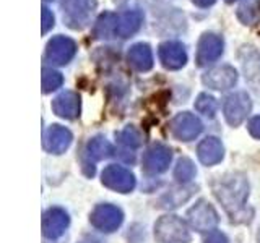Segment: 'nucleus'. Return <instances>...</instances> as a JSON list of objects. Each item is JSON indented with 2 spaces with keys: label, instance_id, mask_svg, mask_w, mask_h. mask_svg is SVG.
Returning <instances> with one entry per match:
<instances>
[{
  "label": "nucleus",
  "instance_id": "25",
  "mask_svg": "<svg viewBox=\"0 0 260 243\" xmlns=\"http://www.w3.org/2000/svg\"><path fill=\"white\" fill-rule=\"evenodd\" d=\"M195 109L207 117H213L216 113V101L208 94H200L195 101Z\"/></svg>",
  "mask_w": 260,
  "mask_h": 243
},
{
  "label": "nucleus",
  "instance_id": "1",
  "mask_svg": "<svg viewBox=\"0 0 260 243\" xmlns=\"http://www.w3.org/2000/svg\"><path fill=\"white\" fill-rule=\"evenodd\" d=\"M213 193L223 208L231 216L233 222L250 221L252 213H247L246 201L249 196V183L242 174H228L213 182Z\"/></svg>",
  "mask_w": 260,
  "mask_h": 243
},
{
  "label": "nucleus",
  "instance_id": "30",
  "mask_svg": "<svg viewBox=\"0 0 260 243\" xmlns=\"http://www.w3.org/2000/svg\"><path fill=\"white\" fill-rule=\"evenodd\" d=\"M226 2H234V0H226Z\"/></svg>",
  "mask_w": 260,
  "mask_h": 243
},
{
  "label": "nucleus",
  "instance_id": "22",
  "mask_svg": "<svg viewBox=\"0 0 260 243\" xmlns=\"http://www.w3.org/2000/svg\"><path fill=\"white\" fill-rule=\"evenodd\" d=\"M174 177H176V180L181 182V183L190 182L192 178L195 177V166H193V162L190 159H187V157L179 159L177 166L174 169Z\"/></svg>",
  "mask_w": 260,
  "mask_h": 243
},
{
  "label": "nucleus",
  "instance_id": "10",
  "mask_svg": "<svg viewBox=\"0 0 260 243\" xmlns=\"http://www.w3.org/2000/svg\"><path fill=\"white\" fill-rule=\"evenodd\" d=\"M77 52V44L70 37L55 36L47 43L46 59L54 65H67Z\"/></svg>",
  "mask_w": 260,
  "mask_h": 243
},
{
  "label": "nucleus",
  "instance_id": "2",
  "mask_svg": "<svg viewBox=\"0 0 260 243\" xmlns=\"http://www.w3.org/2000/svg\"><path fill=\"white\" fill-rule=\"evenodd\" d=\"M143 13L140 10H127L122 13L106 12L96 20L93 34L98 39H127L140 29Z\"/></svg>",
  "mask_w": 260,
  "mask_h": 243
},
{
  "label": "nucleus",
  "instance_id": "9",
  "mask_svg": "<svg viewBox=\"0 0 260 243\" xmlns=\"http://www.w3.org/2000/svg\"><path fill=\"white\" fill-rule=\"evenodd\" d=\"M187 219H189L192 229L197 232H210L218 224L216 211L207 201H199L193 208H190L189 213H187Z\"/></svg>",
  "mask_w": 260,
  "mask_h": 243
},
{
  "label": "nucleus",
  "instance_id": "14",
  "mask_svg": "<svg viewBox=\"0 0 260 243\" xmlns=\"http://www.w3.org/2000/svg\"><path fill=\"white\" fill-rule=\"evenodd\" d=\"M69 214L65 213L60 208H51L44 213L43 217V233L44 237L55 240L65 232V229L69 227Z\"/></svg>",
  "mask_w": 260,
  "mask_h": 243
},
{
  "label": "nucleus",
  "instance_id": "31",
  "mask_svg": "<svg viewBox=\"0 0 260 243\" xmlns=\"http://www.w3.org/2000/svg\"><path fill=\"white\" fill-rule=\"evenodd\" d=\"M44 2H51V0H44Z\"/></svg>",
  "mask_w": 260,
  "mask_h": 243
},
{
  "label": "nucleus",
  "instance_id": "15",
  "mask_svg": "<svg viewBox=\"0 0 260 243\" xmlns=\"http://www.w3.org/2000/svg\"><path fill=\"white\" fill-rule=\"evenodd\" d=\"M158 54L162 67L168 70H179L187 62L185 47L181 43H176V40H169V43L161 44Z\"/></svg>",
  "mask_w": 260,
  "mask_h": 243
},
{
  "label": "nucleus",
  "instance_id": "18",
  "mask_svg": "<svg viewBox=\"0 0 260 243\" xmlns=\"http://www.w3.org/2000/svg\"><path fill=\"white\" fill-rule=\"evenodd\" d=\"M199 159L205 166H215L223 159V144L216 136H208L199 144Z\"/></svg>",
  "mask_w": 260,
  "mask_h": 243
},
{
  "label": "nucleus",
  "instance_id": "3",
  "mask_svg": "<svg viewBox=\"0 0 260 243\" xmlns=\"http://www.w3.org/2000/svg\"><path fill=\"white\" fill-rule=\"evenodd\" d=\"M98 7V0H62V18L70 29L86 28Z\"/></svg>",
  "mask_w": 260,
  "mask_h": 243
},
{
  "label": "nucleus",
  "instance_id": "16",
  "mask_svg": "<svg viewBox=\"0 0 260 243\" xmlns=\"http://www.w3.org/2000/svg\"><path fill=\"white\" fill-rule=\"evenodd\" d=\"M72 140L73 136L70 130L60 125H52L44 135V148L52 154H62L65 152V149H69Z\"/></svg>",
  "mask_w": 260,
  "mask_h": 243
},
{
  "label": "nucleus",
  "instance_id": "4",
  "mask_svg": "<svg viewBox=\"0 0 260 243\" xmlns=\"http://www.w3.org/2000/svg\"><path fill=\"white\" fill-rule=\"evenodd\" d=\"M154 235L159 243H189L190 233L182 219L177 216H165L154 225Z\"/></svg>",
  "mask_w": 260,
  "mask_h": 243
},
{
  "label": "nucleus",
  "instance_id": "13",
  "mask_svg": "<svg viewBox=\"0 0 260 243\" xmlns=\"http://www.w3.org/2000/svg\"><path fill=\"white\" fill-rule=\"evenodd\" d=\"M203 85L216 89V91H224V89L233 88L238 83V71L231 65H221V67L208 70L202 78Z\"/></svg>",
  "mask_w": 260,
  "mask_h": 243
},
{
  "label": "nucleus",
  "instance_id": "23",
  "mask_svg": "<svg viewBox=\"0 0 260 243\" xmlns=\"http://www.w3.org/2000/svg\"><path fill=\"white\" fill-rule=\"evenodd\" d=\"M117 138L125 148H138L143 141L142 133L138 132L135 127H127L125 130H122V132L117 135Z\"/></svg>",
  "mask_w": 260,
  "mask_h": 243
},
{
  "label": "nucleus",
  "instance_id": "28",
  "mask_svg": "<svg viewBox=\"0 0 260 243\" xmlns=\"http://www.w3.org/2000/svg\"><path fill=\"white\" fill-rule=\"evenodd\" d=\"M249 132L254 138H260V115L249 122Z\"/></svg>",
  "mask_w": 260,
  "mask_h": 243
},
{
  "label": "nucleus",
  "instance_id": "19",
  "mask_svg": "<svg viewBox=\"0 0 260 243\" xmlns=\"http://www.w3.org/2000/svg\"><path fill=\"white\" fill-rule=\"evenodd\" d=\"M130 65L138 71H148L153 67V52L148 44H135L130 47L127 54Z\"/></svg>",
  "mask_w": 260,
  "mask_h": 243
},
{
  "label": "nucleus",
  "instance_id": "24",
  "mask_svg": "<svg viewBox=\"0 0 260 243\" xmlns=\"http://www.w3.org/2000/svg\"><path fill=\"white\" fill-rule=\"evenodd\" d=\"M63 83V78L59 71L55 70H43V93H52L57 88H60Z\"/></svg>",
  "mask_w": 260,
  "mask_h": 243
},
{
  "label": "nucleus",
  "instance_id": "21",
  "mask_svg": "<svg viewBox=\"0 0 260 243\" xmlns=\"http://www.w3.org/2000/svg\"><path fill=\"white\" fill-rule=\"evenodd\" d=\"M238 18L242 24L254 26L260 23V0H249L238 8Z\"/></svg>",
  "mask_w": 260,
  "mask_h": 243
},
{
  "label": "nucleus",
  "instance_id": "26",
  "mask_svg": "<svg viewBox=\"0 0 260 243\" xmlns=\"http://www.w3.org/2000/svg\"><path fill=\"white\" fill-rule=\"evenodd\" d=\"M41 16H43V34H46V32L54 26V15L49 12V8L43 7Z\"/></svg>",
  "mask_w": 260,
  "mask_h": 243
},
{
  "label": "nucleus",
  "instance_id": "8",
  "mask_svg": "<svg viewBox=\"0 0 260 243\" xmlns=\"http://www.w3.org/2000/svg\"><path fill=\"white\" fill-rule=\"evenodd\" d=\"M202 122L190 112H182L171 122V133L179 141H192L202 133Z\"/></svg>",
  "mask_w": 260,
  "mask_h": 243
},
{
  "label": "nucleus",
  "instance_id": "17",
  "mask_svg": "<svg viewBox=\"0 0 260 243\" xmlns=\"http://www.w3.org/2000/svg\"><path fill=\"white\" fill-rule=\"evenodd\" d=\"M52 109L62 118H77L80 113V96L73 91H63L52 101Z\"/></svg>",
  "mask_w": 260,
  "mask_h": 243
},
{
  "label": "nucleus",
  "instance_id": "5",
  "mask_svg": "<svg viewBox=\"0 0 260 243\" xmlns=\"http://www.w3.org/2000/svg\"><path fill=\"white\" fill-rule=\"evenodd\" d=\"M250 109H252L250 97L247 96V93H242V91L228 96L223 105L226 122L233 127L241 125L249 115Z\"/></svg>",
  "mask_w": 260,
  "mask_h": 243
},
{
  "label": "nucleus",
  "instance_id": "29",
  "mask_svg": "<svg viewBox=\"0 0 260 243\" xmlns=\"http://www.w3.org/2000/svg\"><path fill=\"white\" fill-rule=\"evenodd\" d=\"M192 2L199 7H210L211 4H215V0H192Z\"/></svg>",
  "mask_w": 260,
  "mask_h": 243
},
{
  "label": "nucleus",
  "instance_id": "27",
  "mask_svg": "<svg viewBox=\"0 0 260 243\" xmlns=\"http://www.w3.org/2000/svg\"><path fill=\"white\" fill-rule=\"evenodd\" d=\"M203 243H228V238L221 232H211V233H208V237L205 238Z\"/></svg>",
  "mask_w": 260,
  "mask_h": 243
},
{
  "label": "nucleus",
  "instance_id": "7",
  "mask_svg": "<svg viewBox=\"0 0 260 243\" xmlns=\"http://www.w3.org/2000/svg\"><path fill=\"white\" fill-rule=\"evenodd\" d=\"M89 221L101 232H114L120 227L122 221H124V214L117 206L112 205H100L93 209Z\"/></svg>",
  "mask_w": 260,
  "mask_h": 243
},
{
  "label": "nucleus",
  "instance_id": "6",
  "mask_svg": "<svg viewBox=\"0 0 260 243\" xmlns=\"http://www.w3.org/2000/svg\"><path fill=\"white\" fill-rule=\"evenodd\" d=\"M103 185L119 193H130L135 188L134 174L120 166H108L101 175Z\"/></svg>",
  "mask_w": 260,
  "mask_h": 243
},
{
  "label": "nucleus",
  "instance_id": "11",
  "mask_svg": "<svg viewBox=\"0 0 260 243\" xmlns=\"http://www.w3.org/2000/svg\"><path fill=\"white\" fill-rule=\"evenodd\" d=\"M223 37L213 34V32H205L200 40H199V47H197V63L200 67H207V65L216 62L223 54Z\"/></svg>",
  "mask_w": 260,
  "mask_h": 243
},
{
  "label": "nucleus",
  "instance_id": "12",
  "mask_svg": "<svg viewBox=\"0 0 260 243\" xmlns=\"http://www.w3.org/2000/svg\"><path fill=\"white\" fill-rule=\"evenodd\" d=\"M173 152L165 144H153L143 156V169L146 174H161L169 167Z\"/></svg>",
  "mask_w": 260,
  "mask_h": 243
},
{
  "label": "nucleus",
  "instance_id": "20",
  "mask_svg": "<svg viewBox=\"0 0 260 243\" xmlns=\"http://www.w3.org/2000/svg\"><path fill=\"white\" fill-rule=\"evenodd\" d=\"M114 154L112 144L103 136H94L86 143L85 148V156L86 160H101V159H108Z\"/></svg>",
  "mask_w": 260,
  "mask_h": 243
}]
</instances>
